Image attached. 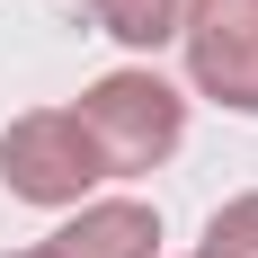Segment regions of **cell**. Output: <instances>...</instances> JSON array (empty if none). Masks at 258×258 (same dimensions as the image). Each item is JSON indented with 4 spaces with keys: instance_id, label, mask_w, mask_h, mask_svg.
Returning a JSON list of instances; mask_svg holds the SVG:
<instances>
[{
    "instance_id": "1",
    "label": "cell",
    "mask_w": 258,
    "mask_h": 258,
    "mask_svg": "<svg viewBox=\"0 0 258 258\" xmlns=\"http://www.w3.org/2000/svg\"><path fill=\"white\" fill-rule=\"evenodd\" d=\"M72 116H80V134H89V152H98L107 178H152L160 160L178 152V134H187V98L160 72H107V80H89Z\"/></svg>"
},
{
    "instance_id": "2",
    "label": "cell",
    "mask_w": 258,
    "mask_h": 258,
    "mask_svg": "<svg viewBox=\"0 0 258 258\" xmlns=\"http://www.w3.org/2000/svg\"><path fill=\"white\" fill-rule=\"evenodd\" d=\"M0 178L27 205H89V187L107 169H98V152H89V134H80L72 107H36V116H18L0 134Z\"/></svg>"
},
{
    "instance_id": "3",
    "label": "cell",
    "mask_w": 258,
    "mask_h": 258,
    "mask_svg": "<svg viewBox=\"0 0 258 258\" xmlns=\"http://www.w3.org/2000/svg\"><path fill=\"white\" fill-rule=\"evenodd\" d=\"M187 80L223 98L232 116H258V0H187Z\"/></svg>"
},
{
    "instance_id": "4",
    "label": "cell",
    "mask_w": 258,
    "mask_h": 258,
    "mask_svg": "<svg viewBox=\"0 0 258 258\" xmlns=\"http://www.w3.org/2000/svg\"><path fill=\"white\" fill-rule=\"evenodd\" d=\"M53 258H160V214L116 196V205H80L62 232H53Z\"/></svg>"
},
{
    "instance_id": "5",
    "label": "cell",
    "mask_w": 258,
    "mask_h": 258,
    "mask_svg": "<svg viewBox=\"0 0 258 258\" xmlns=\"http://www.w3.org/2000/svg\"><path fill=\"white\" fill-rule=\"evenodd\" d=\"M89 18H98L116 45H169L187 27V0H89Z\"/></svg>"
},
{
    "instance_id": "6",
    "label": "cell",
    "mask_w": 258,
    "mask_h": 258,
    "mask_svg": "<svg viewBox=\"0 0 258 258\" xmlns=\"http://www.w3.org/2000/svg\"><path fill=\"white\" fill-rule=\"evenodd\" d=\"M205 258H258V187L232 196V205L205 223Z\"/></svg>"
},
{
    "instance_id": "7",
    "label": "cell",
    "mask_w": 258,
    "mask_h": 258,
    "mask_svg": "<svg viewBox=\"0 0 258 258\" xmlns=\"http://www.w3.org/2000/svg\"><path fill=\"white\" fill-rule=\"evenodd\" d=\"M18 258H53V249H18Z\"/></svg>"
},
{
    "instance_id": "8",
    "label": "cell",
    "mask_w": 258,
    "mask_h": 258,
    "mask_svg": "<svg viewBox=\"0 0 258 258\" xmlns=\"http://www.w3.org/2000/svg\"><path fill=\"white\" fill-rule=\"evenodd\" d=\"M196 258H205V249H196Z\"/></svg>"
}]
</instances>
